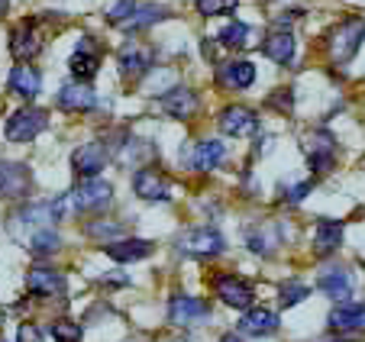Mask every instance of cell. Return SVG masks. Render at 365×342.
<instances>
[{
    "label": "cell",
    "mask_w": 365,
    "mask_h": 342,
    "mask_svg": "<svg viewBox=\"0 0 365 342\" xmlns=\"http://www.w3.org/2000/svg\"><path fill=\"white\" fill-rule=\"evenodd\" d=\"M255 81V65L252 62H230L220 68V84L223 88H233V90H242Z\"/></svg>",
    "instance_id": "26"
},
{
    "label": "cell",
    "mask_w": 365,
    "mask_h": 342,
    "mask_svg": "<svg viewBox=\"0 0 365 342\" xmlns=\"http://www.w3.org/2000/svg\"><path fill=\"white\" fill-rule=\"evenodd\" d=\"M262 52H265V58H272L275 65H291L294 62V36H291L288 29L275 26L269 36H265Z\"/></svg>",
    "instance_id": "20"
},
{
    "label": "cell",
    "mask_w": 365,
    "mask_h": 342,
    "mask_svg": "<svg viewBox=\"0 0 365 342\" xmlns=\"http://www.w3.org/2000/svg\"><path fill=\"white\" fill-rule=\"evenodd\" d=\"M220 130L227 133V136H255V130H259V117H255L249 107H227L220 113Z\"/></svg>",
    "instance_id": "14"
},
{
    "label": "cell",
    "mask_w": 365,
    "mask_h": 342,
    "mask_svg": "<svg viewBox=\"0 0 365 342\" xmlns=\"http://www.w3.org/2000/svg\"><path fill=\"white\" fill-rule=\"evenodd\" d=\"M291 88H282V90H275V94L269 97V107H282V113H291V110H294V100H291Z\"/></svg>",
    "instance_id": "36"
},
{
    "label": "cell",
    "mask_w": 365,
    "mask_h": 342,
    "mask_svg": "<svg viewBox=\"0 0 365 342\" xmlns=\"http://www.w3.org/2000/svg\"><path fill=\"white\" fill-rule=\"evenodd\" d=\"M103 284H113V288H126V284H130V278H126V274H103Z\"/></svg>",
    "instance_id": "39"
},
{
    "label": "cell",
    "mask_w": 365,
    "mask_h": 342,
    "mask_svg": "<svg viewBox=\"0 0 365 342\" xmlns=\"http://www.w3.org/2000/svg\"><path fill=\"white\" fill-rule=\"evenodd\" d=\"M217 294L227 307H236V310H249L252 307V288H249L242 278H233V274H223L217 278Z\"/></svg>",
    "instance_id": "17"
},
{
    "label": "cell",
    "mask_w": 365,
    "mask_h": 342,
    "mask_svg": "<svg viewBox=\"0 0 365 342\" xmlns=\"http://www.w3.org/2000/svg\"><path fill=\"white\" fill-rule=\"evenodd\" d=\"M333 342H349V339H333Z\"/></svg>",
    "instance_id": "42"
},
{
    "label": "cell",
    "mask_w": 365,
    "mask_h": 342,
    "mask_svg": "<svg viewBox=\"0 0 365 342\" xmlns=\"http://www.w3.org/2000/svg\"><path fill=\"white\" fill-rule=\"evenodd\" d=\"M103 165H107V149H103L101 142H88L71 152V168H75V175H81V178H97L103 171Z\"/></svg>",
    "instance_id": "10"
},
{
    "label": "cell",
    "mask_w": 365,
    "mask_h": 342,
    "mask_svg": "<svg viewBox=\"0 0 365 342\" xmlns=\"http://www.w3.org/2000/svg\"><path fill=\"white\" fill-rule=\"evenodd\" d=\"M168 16V10H162L159 4H136L133 7V14H130V20L126 23H120L123 29H143V26H152V23H159V20H165Z\"/></svg>",
    "instance_id": "28"
},
{
    "label": "cell",
    "mask_w": 365,
    "mask_h": 342,
    "mask_svg": "<svg viewBox=\"0 0 365 342\" xmlns=\"http://www.w3.org/2000/svg\"><path fill=\"white\" fill-rule=\"evenodd\" d=\"M304 152H307V165L314 175H324V171L333 168V158H336V142H333L330 133L317 130L307 133V139H301Z\"/></svg>",
    "instance_id": "5"
},
{
    "label": "cell",
    "mask_w": 365,
    "mask_h": 342,
    "mask_svg": "<svg viewBox=\"0 0 365 342\" xmlns=\"http://www.w3.org/2000/svg\"><path fill=\"white\" fill-rule=\"evenodd\" d=\"M26 288H29V294H36V297H56L65 291V278L56 268L36 265V268H29V274H26Z\"/></svg>",
    "instance_id": "15"
},
{
    "label": "cell",
    "mask_w": 365,
    "mask_h": 342,
    "mask_svg": "<svg viewBox=\"0 0 365 342\" xmlns=\"http://www.w3.org/2000/svg\"><path fill=\"white\" fill-rule=\"evenodd\" d=\"M113 200V187L101 178H84L75 191H68L62 197L65 213H94L103 210V207Z\"/></svg>",
    "instance_id": "1"
},
{
    "label": "cell",
    "mask_w": 365,
    "mask_h": 342,
    "mask_svg": "<svg viewBox=\"0 0 365 342\" xmlns=\"http://www.w3.org/2000/svg\"><path fill=\"white\" fill-rule=\"evenodd\" d=\"M197 107H200V100L191 88H172L162 97V110L175 120H191L194 113H197Z\"/></svg>",
    "instance_id": "19"
},
{
    "label": "cell",
    "mask_w": 365,
    "mask_h": 342,
    "mask_svg": "<svg viewBox=\"0 0 365 342\" xmlns=\"http://www.w3.org/2000/svg\"><path fill=\"white\" fill-rule=\"evenodd\" d=\"M220 342H240V339H236V336H223Z\"/></svg>",
    "instance_id": "41"
},
{
    "label": "cell",
    "mask_w": 365,
    "mask_h": 342,
    "mask_svg": "<svg viewBox=\"0 0 365 342\" xmlns=\"http://www.w3.org/2000/svg\"><path fill=\"white\" fill-rule=\"evenodd\" d=\"M133 7H136V4H133V0H113L110 7H107V20L113 23V26H120V23H126L130 20V14H133Z\"/></svg>",
    "instance_id": "34"
},
{
    "label": "cell",
    "mask_w": 365,
    "mask_h": 342,
    "mask_svg": "<svg viewBox=\"0 0 365 342\" xmlns=\"http://www.w3.org/2000/svg\"><path fill=\"white\" fill-rule=\"evenodd\" d=\"M236 4L240 0H197V10H200V16H220V14L236 10Z\"/></svg>",
    "instance_id": "33"
},
{
    "label": "cell",
    "mask_w": 365,
    "mask_h": 342,
    "mask_svg": "<svg viewBox=\"0 0 365 342\" xmlns=\"http://www.w3.org/2000/svg\"><path fill=\"white\" fill-rule=\"evenodd\" d=\"M352 271L349 268H343V265H330V268H324L320 271V281H317V288L324 291L330 301H346V297L352 294Z\"/></svg>",
    "instance_id": "13"
},
{
    "label": "cell",
    "mask_w": 365,
    "mask_h": 342,
    "mask_svg": "<svg viewBox=\"0 0 365 342\" xmlns=\"http://www.w3.org/2000/svg\"><path fill=\"white\" fill-rule=\"evenodd\" d=\"M88 233L94 236V239H126L120 223H91Z\"/></svg>",
    "instance_id": "35"
},
{
    "label": "cell",
    "mask_w": 365,
    "mask_h": 342,
    "mask_svg": "<svg viewBox=\"0 0 365 342\" xmlns=\"http://www.w3.org/2000/svg\"><path fill=\"white\" fill-rule=\"evenodd\" d=\"M58 107L68 110V113H84V110L97 107V94H94V88L84 81L65 84V88L58 90Z\"/></svg>",
    "instance_id": "16"
},
{
    "label": "cell",
    "mask_w": 365,
    "mask_h": 342,
    "mask_svg": "<svg viewBox=\"0 0 365 342\" xmlns=\"http://www.w3.org/2000/svg\"><path fill=\"white\" fill-rule=\"evenodd\" d=\"M68 68H71V75H75L78 81H91V78L97 75V68H101V52H97L94 39L78 42V48L71 52V58H68Z\"/></svg>",
    "instance_id": "12"
},
{
    "label": "cell",
    "mask_w": 365,
    "mask_h": 342,
    "mask_svg": "<svg viewBox=\"0 0 365 342\" xmlns=\"http://www.w3.org/2000/svg\"><path fill=\"white\" fill-rule=\"evenodd\" d=\"M278 329V314L265 307H249L240 316V333L246 336H272Z\"/></svg>",
    "instance_id": "22"
},
{
    "label": "cell",
    "mask_w": 365,
    "mask_h": 342,
    "mask_svg": "<svg viewBox=\"0 0 365 342\" xmlns=\"http://www.w3.org/2000/svg\"><path fill=\"white\" fill-rule=\"evenodd\" d=\"M26 246L33 255H52L58 246H62V239H58V233L52 226H39V229H29Z\"/></svg>",
    "instance_id": "29"
},
{
    "label": "cell",
    "mask_w": 365,
    "mask_h": 342,
    "mask_svg": "<svg viewBox=\"0 0 365 342\" xmlns=\"http://www.w3.org/2000/svg\"><path fill=\"white\" fill-rule=\"evenodd\" d=\"M33 191V175L23 162H0V200H20Z\"/></svg>",
    "instance_id": "6"
},
{
    "label": "cell",
    "mask_w": 365,
    "mask_h": 342,
    "mask_svg": "<svg viewBox=\"0 0 365 342\" xmlns=\"http://www.w3.org/2000/svg\"><path fill=\"white\" fill-rule=\"evenodd\" d=\"M223 158H227V145H223L220 139H200V142H194L191 155H187V165H191L194 171H200V175H207V171H214Z\"/></svg>",
    "instance_id": "11"
},
{
    "label": "cell",
    "mask_w": 365,
    "mask_h": 342,
    "mask_svg": "<svg viewBox=\"0 0 365 342\" xmlns=\"http://www.w3.org/2000/svg\"><path fill=\"white\" fill-rule=\"evenodd\" d=\"M39 48H42L39 20H26V23H20V26L14 29V36H10V52H14V58L26 62V58L39 55Z\"/></svg>",
    "instance_id": "9"
},
{
    "label": "cell",
    "mask_w": 365,
    "mask_h": 342,
    "mask_svg": "<svg viewBox=\"0 0 365 342\" xmlns=\"http://www.w3.org/2000/svg\"><path fill=\"white\" fill-rule=\"evenodd\" d=\"M7 7H10V0H0V16L7 14Z\"/></svg>",
    "instance_id": "40"
},
{
    "label": "cell",
    "mask_w": 365,
    "mask_h": 342,
    "mask_svg": "<svg viewBox=\"0 0 365 342\" xmlns=\"http://www.w3.org/2000/svg\"><path fill=\"white\" fill-rule=\"evenodd\" d=\"M152 68V48L143 46V42H126L120 48V71L126 78H139Z\"/></svg>",
    "instance_id": "18"
},
{
    "label": "cell",
    "mask_w": 365,
    "mask_h": 342,
    "mask_svg": "<svg viewBox=\"0 0 365 342\" xmlns=\"http://www.w3.org/2000/svg\"><path fill=\"white\" fill-rule=\"evenodd\" d=\"M362 39H365V20H359V16L346 20L343 26H336L330 33V58L336 65H346L349 58H356Z\"/></svg>",
    "instance_id": "3"
},
{
    "label": "cell",
    "mask_w": 365,
    "mask_h": 342,
    "mask_svg": "<svg viewBox=\"0 0 365 342\" xmlns=\"http://www.w3.org/2000/svg\"><path fill=\"white\" fill-rule=\"evenodd\" d=\"M52 339L56 342H81V326L71 320H58L52 326Z\"/></svg>",
    "instance_id": "32"
},
{
    "label": "cell",
    "mask_w": 365,
    "mask_h": 342,
    "mask_svg": "<svg viewBox=\"0 0 365 342\" xmlns=\"http://www.w3.org/2000/svg\"><path fill=\"white\" fill-rule=\"evenodd\" d=\"M339 246H343V223H339V219H320L317 233H314V252H317L320 259H327V255H333Z\"/></svg>",
    "instance_id": "24"
},
{
    "label": "cell",
    "mask_w": 365,
    "mask_h": 342,
    "mask_svg": "<svg viewBox=\"0 0 365 342\" xmlns=\"http://www.w3.org/2000/svg\"><path fill=\"white\" fill-rule=\"evenodd\" d=\"M133 191H136V197H143V200L162 204V200L172 197V181L155 168H139L136 178H133Z\"/></svg>",
    "instance_id": "7"
},
{
    "label": "cell",
    "mask_w": 365,
    "mask_h": 342,
    "mask_svg": "<svg viewBox=\"0 0 365 342\" xmlns=\"http://www.w3.org/2000/svg\"><path fill=\"white\" fill-rule=\"evenodd\" d=\"M7 84H10V90H14V94H20V97H26V100H33V97L42 90V75L33 68V65L20 62L14 71H10Z\"/></svg>",
    "instance_id": "23"
},
{
    "label": "cell",
    "mask_w": 365,
    "mask_h": 342,
    "mask_svg": "<svg viewBox=\"0 0 365 342\" xmlns=\"http://www.w3.org/2000/svg\"><path fill=\"white\" fill-rule=\"evenodd\" d=\"M327 326H330L333 333H356V329H365V304H343V307L330 310Z\"/></svg>",
    "instance_id": "21"
},
{
    "label": "cell",
    "mask_w": 365,
    "mask_h": 342,
    "mask_svg": "<svg viewBox=\"0 0 365 342\" xmlns=\"http://www.w3.org/2000/svg\"><path fill=\"white\" fill-rule=\"evenodd\" d=\"M310 187H314V181H297V185H291L288 191H284V200H288V204H301L310 194Z\"/></svg>",
    "instance_id": "37"
},
{
    "label": "cell",
    "mask_w": 365,
    "mask_h": 342,
    "mask_svg": "<svg viewBox=\"0 0 365 342\" xmlns=\"http://www.w3.org/2000/svg\"><path fill=\"white\" fill-rule=\"evenodd\" d=\"M278 242H282V236H278L275 226H255V229L246 233V246L252 249L255 255H272Z\"/></svg>",
    "instance_id": "27"
},
{
    "label": "cell",
    "mask_w": 365,
    "mask_h": 342,
    "mask_svg": "<svg viewBox=\"0 0 365 342\" xmlns=\"http://www.w3.org/2000/svg\"><path fill=\"white\" fill-rule=\"evenodd\" d=\"M307 294H310V288L304 284V281H294V278L282 281V284H278V307H282V310L297 307V304H301Z\"/></svg>",
    "instance_id": "30"
},
{
    "label": "cell",
    "mask_w": 365,
    "mask_h": 342,
    "mask_svg": "<svg viewBox=\"0 0 365 342\" xmlns=\"http://www.w3.org/2000/svg\"><path fill=\"white\" fill-rule=\"evenodd\" d=\"M152 249L155 246H152L149 239H120V242H110L103 252L110 255L113 261L126 265V261H139V259H145V255H152Z\"/></svg>",
    "instance_id": "25"
},
{
    "label": "cell",
    "mask_w": 365,
    "mask_h": 342,
    "mask_svg": "<svg viewBox=\"0 0 365 342\" xmlns=\"http://www.w3.org/2000/svg\"><path fill=\"white\" fill-rule=\"evenodd\" d=\"M175 249L181 255H187V259H214V255H220L227 249V239L217 229H210V226H197V229L181 233L175 239Z\"/></svg>",
    "instance_id": "2"
},
{
    "label": "cell",
    "mask_w": 365,
    "mask_h": 342,
    "mask_svg": "<svg viewBox=\"0 0 365 342\" xmlns=\"http://www.w3.org/2000/svg\"><path fill=\"white\" fill-rule=\"evenodd\" d=\"M48 126V113L39 107H23L16 110L14 117L7 120V126H4V136L10 139V142H29V139H36L42 130Z\"/></svg>",
    "instance_id": "4"
},
{
    "label": "cell",
    "mask_w": 365,
    "mask_h": 342,
    "mask_svg": "<svg viewBox=\"0 0 365 342\" xmlns=\"http://www.w3.org/2000/svg\"><path fill=\"white\" fill-rule=\"evenodd\" d=\"M20 342H39V329L33 323H23L20 326Z\"/></svg>",
    "instance_id": "38"
},
{
    "label": "cell",
    "mask_w": 365,
    "mask_h": 342,
    "mask_svg": "<svg viewBox=\"0 0 365 342\" xmlns=\"http://www.w3.org/2000/svg\"><path fill=\"white\" fill-rule=\"evenodd\" d=\"M217 39H220V46H227V48H242L249 42V26L246 23H227V26L217 33Z\"/></svg>",
    "instance_id": "31"
},
{
    "label": "cell",
    "mask_w": 365,
    "mask_h": 342,
    "mask_svg": "<svg viewBox=\"0 0 365 342\" xmlns=\"http://www.w3.org/2000/svg\"><path fill=\"white\" fill-rule=\"evenodd\" d=\"M168 320L178 323V326H191V323H200V320H210V307H207L200 297H191V294H175L168 301Z\"/></svg>",
    "instance_id": "8"
}]
</instances>
